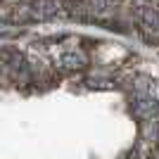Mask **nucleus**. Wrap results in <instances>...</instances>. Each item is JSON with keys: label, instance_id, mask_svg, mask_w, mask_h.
<instances>
[{"label": "nucleus", "instance_id": "1", "mask_svg": "<svg viewBox=\"0 0 159 159\" xmlns=\"http://www.w3.org/2000/svg\"><path fill=\"white\" fill-rule=\"evenodd\" d=\"M86 64H88V57L81 50H62V52L55 55V60H52V66L57 71H79Z\"/></svg>", "mask_w": 159, "mask_h": 159}, {"label": "nucleus", "instance_id": "2", "mask_svg": "<svg viewBox=\"0 0 159 159\" xmlns=\"http://www.w3.org/2000/svg\"><path fill=\"white\" fill-rule=\"evenodd\" d=\"M33 21H48L64 14V0H31Z\"/></svg>", "mask_w": 159, "mask_h": 159}, {"label": "nucleus", "instance_id": "3", "mask_svg": "<svg viewBox=\"0 0 159 159\" xmlns=\"http://www.w3.org/2000/svg\"><path fill=\"white\" fill-rule=\"evenodd\" d=\"M10 17H12V21H33L31 2H19V5H14Z\"/></svg>", "mask_w": 159, "mask_h": 159}, {"label": "nucleus", "instance_id": "4", "mask_svg": "<svg viewBox=\"0 0 159 159\" xmlns=\"http://www.w3.org/2000/svg\"><path fill=\"white\" fill-rule=\"evenodd\" d=\"M109 2H112V5H119V2H121V0H109Z\"/></svg>", "mask_w": 159, "mask_h": 159}]
</instances>
